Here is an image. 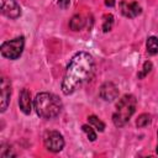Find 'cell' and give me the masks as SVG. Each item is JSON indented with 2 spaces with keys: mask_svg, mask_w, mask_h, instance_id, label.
I'll use <instances>...</instances> for the list:
<instances>
[{
  "mask_svg": "<svg viewBox=\"0 0 158 158\" xmlns=\"http://www.w3.org/2000/svg\"><path fill=\"white\" fill-rule=\"evenodd\" d=\"M94 59L86 52H78L69 62L63 81L62 91L65 95L74 93L80 85L88 81L94 73Z\"/></svg>",
  "mask_w": 158,
  "mask_h": 158,
  "instance_id": "obj_1",
  "label": "cell"
},
{
  "mask_svg": "<svg viewBox=\"0 0 158 158\" xmlns=\"http://www.w3.org/2000/svg\"><path fill=\"white\" fill-rule=\"evenodd\" d=\"M37 115L42 118H54L62 111L60 99L51 93H40L36 95L33 101Z\"/></svg>",
  "mask_w": 158,
  "mask_h": 158,
  "instance_id": "obj_2",
  "label": "cell"
},
{
  "mask_svg": "<svg viewBox=\"0 0 158 158\" xmlns=\"http://www.w3.org/2000/svg\"><path fill=\"white\" fill-rule=\"evenodd\" d=\"M136 98L131 94L123 95L116 104V111L112 115V121L116 127L125 126L136 110Z\"/></svg>",
  "mask_w": 158,
  "mask_h": 158,
  "instance_id": "obj_3",
  "label": "cell"
},
{
  "mask_svg": "<svg viewBox=\"0 0 158 158\" xmlns=\"http://www.w3.org/2000/svg\"><path fill=\"white\" fill-rule=\"evenodd\" d=\"M23 46H25V38L22 36L16 37L11 41H6L1 44V54L2 57L11 60L17 59L22 54Z\"/></svg>",
  "mask_w": 158,
  "mask_h": 158,
  "instance_id": "obj_4",
  "label": "cell"
},
{
  "mask_svg": "<svg viewBox=\"0 0 158 158\" xmlns=\"http://www.w3.org/2000/svg\"><path fill=\"white\" fill-rule=\"evenodd\" d=\"M44 147L51 152H59L64 147V138L57 131H48L43 137Z\"/></svg>",
  "mask_w": 158,
  "mask_h": 158,
  "instance_id": "obj_5",
  "label": "cell"
},
{
  "mask_svg": "<svg viewBox=\"0 0 158 158\" xmlns=\"http://www.w3.org/2000/svg\"><path fill=\"white\" fill-rule=\"evenodd\" d=\"M0 10L9 19H17L21 15V9L16 0H0Z\"/></svg>",
  "mask_w": 158,
  "mask_h": 158,
  "instance_id": "obj_6",
  "label": "cell"
},
{
  "mask_svg": "<svg viewBox=\"0 0 158 158\" xmlns=\"http://www.w3.org/2000/svg\"><path fill=\"white\" fill-rule=\"evenodd\" d=\"M0 90H1V95H0V109L1 112H4L9 104H10V96H11V83L7 78L2 77L1 78V83H0Z\"/></svg>",
  "mask_w": 158,
  "mask_h": 158,
  "instance_id": "obj_7",
  "label": "cell"
},
{
  "mask_svg": "<svg viewBox=\"0 0 158 158\" xmlns=\"http://www.w3.org/2000/svg\"><path fill=\"white\" fill-rule=\"evenodd\" d=\"M99 95L105 101H114L118 96V89H117V86L114 83L106 81V83H104L100 86Z\"/></svg>",
  "mask_w": 158,
  "mask_h": 158,
  "instance_id": "obj_8",
  "label": "cell"
},
{
  "mask_svg": "<svg viewBox=\"0 0 158 158\" xmlns=\"http://www.w3.org/2000/svg\"><path fill=\"white\" fill-rule=\"evenodd\" d=\"M120 9L123 16L128 19H133L141 14V6L137 2H127V1H121L120 2Z\"/></svg>",
  "mask_w": 158,
  "mask_h": 158,
  "instance_id": "obj_9",
  "label": "cell"
},
{
  "mask_svg": "<svg viewBox=\"0 0 158 158\" xmlns=\"http://www.w3.org/2000/svg\"><path fill=\"white\" fill-rule=\"evenodd\" d=\"M19 106L21 111L26 115L31 112V94L27 89H22L19 96Z\"/></svg>",
  "mask_w": 158,
  "mask_h": 158,
  "instance_id": "obj_10",
  "label": "cell"
},
{
  "mask_svg": "<svg viewBox=\"0 0 158 158\" xmlns=\"http://www.w3.org/2000/svg\"><path fill=\"white\" fill-rule=\"evenodd\" d=\"M85 26V20L81 15H74L69 22V27L73 31H79Z\"/></svg>",
  "mask_w": 158,
  "mask_h": 158,
  "instance_id": "obj_11",
  "label": "cell"
},
{
  "mask_svg": "<svg viewBox=\"0 0 158 158\" xmlns=\"http://www.w3.org/2000/svg\"><path fill=\"white\" fill-rule=\"evenodd\" d=\"M146 47H147V52L149 54H157L158 53V38L152 36V37H148L147 40V43H146Z\"/></svg>",
  "mask_w": 158,
  "mask_h": 158,
  "instance_id": "obj_12",
  "label": "cell"
},
{
  "mask_svg": "<svg viewBox=\"0 0 158 158\" xmlns=\"http://www.w3.org/2000/svg\"><path fill=\"white\" fill-rule=\"evenodd\" d=\"M88 121H89V123H90L91 126H94L98 131L102 132V131L105 130V123H104L101 120H99L95 115H90V116L88 117Z\"/></svg>",
  "mask_w": 158,
  "mask_h": 158,
  "instance_id": "obj_13",
  "label": "cell"
},
{
  "mask_svg": "<svg viewBox=\"0 0 158 158\" xmlns=\"http://www.w3.org/2000/svg\"><path fill=\"white\" fill-rule=\"evenodd\" d=\"M151 123V116L148 114H142L138 116L137 121H136V125L137 127H146Z\"/></svg>",
  "mask_w": 158,
  "mask_h": 158,
  "instance_id": "obj_14",
  "label": "cell"
},
{
  "mask_svg": "<svg viewBox=\"0 0 158 158\" xmlns=\"http://www.w3.org/2000/svg\"><path fill=\"white\" fill-rule=\"evenodd\" d=\"M81 128H83V131L85 132V135L88 136V138H89L90 141H95V139H96V133H95V131L93 130V127L90 126V123H89V125H83Z\"/></svg>",
  "mask_w": 158,
  "mask_h": 158,
  "instance_id": "obj_15",
  "label": "cell"
},
{
  "mask_svg": "<svg viewBox=\"0 0 158 158\" xmlns=\"http://www.w3.org/2000/svg\"><path fill=\"white\" fill-rule=\"evenodd\" d=\"M112 23H114V16L112 15H106L105 20H104V25H102V31L104 32L110 31L111 27H112Z\"/></svg>",
  "mask_w": 158,
  "mask_h": 158,
  "instance_id": "obj_16",
  "label": "cell"
},
{
  "mask_svg": "<svg viewBox=\"0 0 158 158\" xmlns=\"http://www.w3.org/2000/svg\"><path fill=\"white\" fill-rule=\"evenodd\" d=\"M151 69H152V63H151V62H146V63L143 64V70L138 74V78H143V77H146V75L151 72Z\"/></svg>",
  "mask_w": 158,
  "mask_h": 158,
  "instance_id": "obj_17",
  "label": "cell"
},
{
  "mask_svg": "<svg viewBox=\"0 0 158 158\" xmlns=\"http://www.w3.org/2000/svg\"><path fill=\"white\" fill-rule=\"evenodd\" d=\"M69 4H70V0H58V5L62 9H67L69 6Z\"/></svg>",
  "mask_w": 158,
  "mask_h": 158,
  "instance_id": "obj_18",
  "label": "cell"
},
{
  "mask_svg": "<svg viewBox=\"0 0 158 158\" xmlns=\"http://www.w3.org/2000/svg\"><path fill=\"white\" fill-rule=\"evenodd\" d=\"M105 5L109 6V7H111V6L115 5V0H105Z\"/></svg>",
  "mask_w": 158,
  "mask_h": 158,
  "instance_id": "obj_19",
  "label": "cell"
},
{
  "mask_svg": "<svg viewBox=\"0 0 158 158\" xmlns=\"http://www.w3.org/2000/svg\"><path fill=\"white\" fill-rule=\"evenodd\" d=\"M157 136H158V133H157ZM157 153H158V144H157Z\"/></svg>",
  "mask_w": 158,
  "mask_h": 158,
  "instance_id": "obj_20",
  "label": "cell"
}]
</instances>
